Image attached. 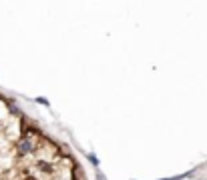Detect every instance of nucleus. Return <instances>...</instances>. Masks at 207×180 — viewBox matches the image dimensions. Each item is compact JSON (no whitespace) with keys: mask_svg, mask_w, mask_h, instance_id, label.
<instances>
[{"mask_svg":"<svg viewBox=\"0 0 207 180\" xmlns=\"http://www.w3.org/2000/svg\"><path fill=\"white\" fill-rule=\"evenodd\" d=\"M38 146H40L38 138H30V136H20V138L14 142V150H16V154H18V158H24V156H28V154H34L36 150H38Z\"/></svg>","mask_w":207,"mask_h":180,"instance_id":"nucleus-1","label":"nucleus"},{"mask_svg":"<svg viewBox=\"0 0 207 180\" xmlns=\"http://www.w3.org/2000/svg\"><path fill=\"white\" fill-rule=\"evenodd\" d=\"M34 166L40 170V172H44V174H52L54 172V166L50 164V162H46L44 158H38V160L34 162Z\"/></svg>","mask_w":207,"mask_h":180,"instance_id":"nucleus-2","label":"nucleus"},{"mask_svg":"<svg viewBox=\"0 0 207 180\" xmlns=\"http://www.w3.org/2000/svg\"><path fill=\"white\" fill-rule=\"evenodd\" d=\"M70 178H73V180H87V178H84V170L81 168V164H77V166L73 168V174H70Z\"/></svg>","mask_w":207,"mask_h":180,"instance_id":"nucleus-3","label":"nucleus"},{"mask_svg":"<svg viewBox=\"0 0 207 180\" xmlns=\"http://www.w3.org/2000/svg\"><path fill=\"white\" fill-rule=\"evenodd\" d=\"M87 158H88V162H91V164L95 166V168H99V158H97L92 152H88V154H87Z\"/></svg>","mask_w":207,"mask_h":180,"instance_id":"nucleus-4","label":"nucleus"},{"mask_svg":"<svg viewBox=\"0 0 207 180\" xmlns=\"http://www.w3.org/2000/svg\"><path fill=\"white\" fill-rule=\"evenodd\" d=\"M36 102H38V104H42V106H46V108H48V106H50V102L46 100V98H40V96L36 98Z\"/></svg>","mask_w":207,"mask_h":180,"instance_id":"nucleus-5","label":"nucleus"},{"mask_svg":"<svg viewBox=\"0 0 207 180\" xmlns=\"http://www.w3.org/2000/svg\"><path fill=\"white\" fill-rule=\"evenodd\" d=\"M165 180H173V178H165Z\"/></svg>","mask_w":207,"mask_h":180,"instance_id":"nucleus-6","label":"nucleus"}]
</instances>
